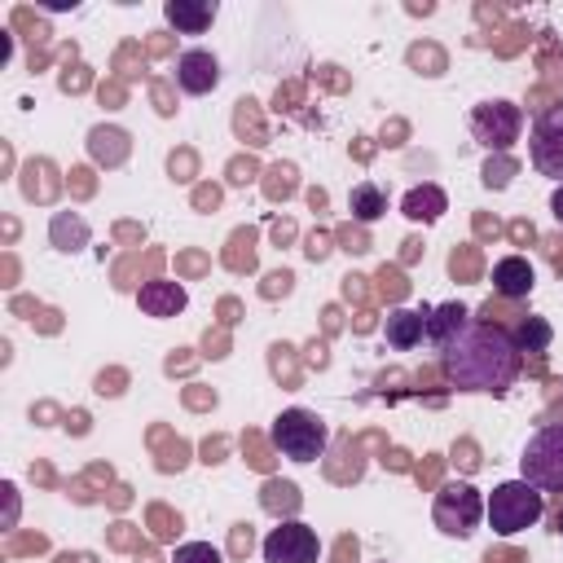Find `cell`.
I'll use <instances>...</instances> for the list:
<instances>
[{"mask_svg":"<svg viewBox=\"0 0 563 563\" xmlns=\"http://www.w3.org/2000/svg\"><path fill=\"white\" fill-rule=\"evenodd\" d=\"M528 158L541 176L563 185V106H550L528 132Z\"/></svg>","mask_w":563,"mask_h":563,"instance_id":"cell-8","label":"cell"},{"mask_svg":"<svg viewBox=\"0 0 563 563\" xmlns=\"http://www.w3.org/2000/svg\"><path fill=\"white\" fill-rule=\"evenodd\" d=\"M484 515H488V528L497 537H515L523 528H532L541 515H545V493L532 488L528 479H506L488 493L484 501Z\"/></svg>","mask_w":563,"mask_h":563,"instance_id":"cell-2","label":"cell"},{"mask_svg":"<svg viewBox=\"0 0 563 563\" xmlns=\"http://www.w3.org/2000/svg\"><path fill=\"white\" fill-rule=\"evenodd\" d=\"M510 172H515L510 158H497V163L488 158V163H484V185H488V189H506V185H510Z\"/></svg>","mask_w":563,"mask_h":563,"instance_id":"cell-20","label":"cell"},{"mask_svg":"<svg viewBox=\"0 0 563 563\" xmlns=\"http://www.w3.org/2000/svg\"><path fill=\"white\" fill-rule=\"evenodd\" d=\"M510 339H515V347H519V352H545V347H550V339H554V330H550V321H545V317H523V321L510 330Z\"/></svg>","mask_w":563,"mask_h":563,"instance_id":"cell-18","label":"cell"},{"mask_svg":"<svg viewBox=\"0 0 563 563\" xmlns=\"http://www.w3.org/2000/svg\"><path fill=\"white\" fill-rule=\"evenodd\" d=\"M185 303H189V290H185L180 282H172V277L141 282V290H136V308H141L145 317H158V321L185 312Z\"/></svg>","mask_w":563,"mask_h":563,"instance_id":"cell-10","label":"cell"},{"mask_svg":"<svg viewBox=\"0 0 563 563\" xmlns=\"http://www.w3.org/2000/svg\"><path fill=\"white\" fill-rule=\"evenodd\" d=\"M550 216L563 224V185H554V194H550Z\"/></svg>","mask_w":563,"mask_h":563,"instance_id":"cell-21","label":"cell"},{"mask_svg":"<svg viewBox=\"0 0 563 563\" xmlns=\"http://www.w3.org/2000/svg\"><path fill=\"white\" fill-rule=\"evenodd\" d=\"M427 317H431V308H391L387 321H383V339H387V347H396V352L418 347L422 334H427Z\"/></svg>","mask_w":563,"mask_h":563,"instance_id":"cell-11","label":"cell"},{"mask_svg":"<svg viewBox=\"0 0 563 563\" xmlns=\"http://www.w3.org/2000/svg\"><path fill=\"white\" fill-rule=\"evenodd\" d=\"M554 532H559V537H563V510H559V515H554Z\"/></svg>","mask_w":563,"mask_h":563,"instance_id":"cell-22","label":"cell"},{"mask_svg":"<svg viewBox=\"0 0 563 563\" xmlns=\"http://www.w3.org/2000/svg\"><path fill=\"white\" fill-rule=\"evenodd\" d=\"M88 238H92V229H88V220L84 216H75V211H57L53 220H48V242L57 246V251H84L88 246Z\"/></svg>","mask_w":563,"mask_h":563,"instance_id":"cell-16","label":"cell"},{"mask_svg":"<svg viewBox=\"0 0 563 563\" xmlns=\"http://www.w3.org/2000/svg\"><path fill=\"white\" fill-rule=\"evenodd\" d=\"M347 211H352V220L374 224V220H383V211H387V194H383L374 180H356L352 194H347Z\"/></svg>","mask_w":563,"mask_h":563,"instance_id":"cell-17","label":"cell"},{"mask_svg":"<svg viewBox=\"0 0 563 563\" xmlns=\"http://www.w3.org/2000/svg\"><path fill=\"white\" fill-rule=\"evenodd\" d=\"M400 211H405V220H413V224H431V220H440V216L449 211V194H444L440 185L422 180V185H413V189L400 198Z\"/></svg>","mask_w":563,"mask_h":563,"instance_id":"cell-13","label":"cell"},{"mask_svg":"<svg viewBox=\"0 0 563 563\" xmlns=\"http://www.w3.org/2000/svg\"><path fill=\"white\" fill-rule=\"evenodd\" d=\"M273 444L282 449V457H290V462H317L321 453H325V444H330V427L312 413V409H282L277 418H273Z\"/></svg>","mask_w":563,"mask_h":563,"instance_id":"cell-3","label":"cell"},{"mask_svg":"<svg viewBox=\"0 0 563 563\" xmlns=\"http://www.w3.org/2000/svg\"><path fill=\"white\" fill-rule=\"evenodd\" d=\"M260 550H264V563H317L321 559L317 528L303 523V519H286V523L268 528Z\"/></svg>","mask_w":563,"mask_h":563,"instance_id":"cell-7","label":"cell"},{"mask_svg":"<svg viewBox=\"0 0 563 563\" xmlns=\"http://www.w3.org/2000/svg\"><path fill=\"white\" fill-rule=\"evenodd\" d=\"M172 563H224V554L211 545V541H180Z\"/></svg>","mask_w":563,"mask_h":563,"instance_id":"cell-19","label":"cell"},{"mask_svg":"<svg viewBox=\"0 0 563 563\" xmlns=\"http://www.w3.org/2000/svg\"><path fill=\"white\" fill-rule=\"evenodd\" d=\"M431 519L444 537H471L484 519V497L471 479H449L440 493H435V506H431Z\"/></svg>","mask_w":563,"mask_h":563,"instance_id":"cell-5","label":"cell"},{"mask_svg":"<svg viewBox=\"0 0 563 563\" xmlns=\"http://www.w3.org/2000/svg\"><path fill=\"white\" fill-rule=\"evenodd\" d=\"M176 84H180V92H189V97L211 92V88L220 84V62H216V53H207V48H185V53L176 57Z\"/></svg>","mask_w":563,"mask_h":563,"instance_id":"cell-9","label":"cell"},{"mask_svg":"<svg viewBox=\"0 0 563 563\" xmlns=\"http://www.w3.org/2000/svg\"><path fill=\"white\" fill-rule=\"evenodd\" d=\"M519 132H523V110H519L515 101H506V97L479 101V106L471 110V136H475L484 150H493V154H506V150L519 141Z\"/></svg>","mask_w":563,"mask_h":563,"instance_id":"cell-6","label":"cell"},{"mask_svg":"<svg viewBox=\"0 0 563 563\" xmlns=\"http://www.w3.org/2000/svg\"><path fill=\"white\" fill-rule=\"evenodd\" d=\"M163 18H167L180 35H202V31L216 22V4H207V0H167V4H163Z\"/></svg>","mask_w":563,"mask_h":563,"instance_id":"cell-14","label":"cell"},{"mask_svg":"<svg viewBox=\"0 0 563 563\" xmlns=\"http://www.w3.org/2000/svg\"><path fill=\"white\" fill-rule=\"evenodd\" d=\"M532 286H537V273H532V264L523 255H506V260L493 264V290L501 299H528Z\"/></svg>","mask_w":563,"mask_h":563,"instance_id":"cell-12","label":"cell"},{"mask_svg":"<svg viewBox=\"0 0 563 563\" xmlns=\"http://www.w3.org/2000/svg\"><path fill=\"white\" fill-rule=\"evenodd\" d=\"M466 325H471V312H466V308L453 299V303L431 308V317H427V339H431V343L444 352V347H449V343H453V339H457Z\"/></svg>","mask_w":563,"mask_h":563,"instance_id":"cell-15","label":"cell"},{"mask_svg":"<svg viewBox=\"0 0 563 563\" xmlns=\"http://www.w3.org/2000/svg\"><path fill=\"white\" fill-rule=\"evenodd\" d=\"M440 369L457 391H493V396H501L519 378L523 352L515 347L510 330H501L493 321H471L440 352Z\"/></svg>","mask_w":563,"mask_h":563,"instance_id":"cell-1","label":"cell"},{"mask_svg":"<svg viewBox=\"0 0 563 563\" xmlns=\"http://www.w3.org/2000/svg\"><path fill=\"white\" fill-rule=\"evenodd\" d=\"M519 471L532 488L541 493H563V422H550L541 427L523 453H519Z\"/></svg>","mask_w":563,"mask_h":563,"instance_id":"cell-4","label":"cell"}]
</instances>
